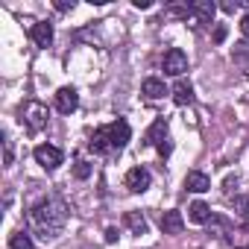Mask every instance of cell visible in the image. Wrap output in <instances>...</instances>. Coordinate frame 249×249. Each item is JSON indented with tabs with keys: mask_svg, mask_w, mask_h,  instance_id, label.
I'll list each match as a JSON object with an SVG mask.
<instances>
[{
	"mask_svg": "<svg viewBox=\"0 0 249 249\" xmlns=\"http://www.w3.org/2000/svg\"><path fill=\"white\" fill-rule=\"evenodd\" d=\"M73 176H76V179H82V182H85V179H88V176H91V164H88V161H85V159H79V161H76V164H73Z\"/></svg>",
	"mask_w": 249,
	"mask_h": 249,
	"instance_id": "obj_22",
	"label": "cell"
},
{
	"mask_svg": "<svg viewBox=\"0 0 249 249\" xmlns=\"http://www.w3.org/2000/svg\"><path fill=\"white\" fill-rule=\"evenodd\" d=\"M123 223H126V229L132 231V234H147V217L141 214V211H126L123 214Z\"/></svg>",
	"mask_w": 249,
	"mask_h": 249,
	"instance_id": "obj_14",
	"label": "cell"
},
{
	"mask_svg": "<svg viewBox=\"0 0 249 249\" xmlns=\"http://www.w3.org/2000/svg\"><path fill=\"white\" fill-rule=\"evenodd\" d=\"M182 229H185V220H182L179 211H164L161 214V231L164 234H179Z\"/></svg>",
	"mask_w": 249,
	"mask_h": 249,
	"instance_id": "obj_13",
	"label": "cell"
},
{
	"mask_svg": "<svg viewBox=\"0 0 249 249\" xmlns=\"http://www.w3.org/2000/svg\"><path fill=\"white\" fill-rule=\"evenodd\" d=\"M21 120H24V126L30 132H41L47 126V120H50V108L38 100H30L24 108H21Z\"/></svg>",
	"mask_w": 249,
	"mask_h": 249,
	"instance_id": "obj_2",
	"label": "cell"
},
{
	"mask_svg": "<svg viewBox=\"0 0 249 249\" xmlns=\"http://www.w3.org/2000/svg\"><path fill=\"white\" fill-rule=\"evenodd\" d=\"M240 33H243V41H249V12H246L243 21H240Z\"/></svg>",
	"mask_w": 249,
	"mask_h": 249,
	"instance_id": "obj_28",
	"label": "cell"
},
{
	"mask_svg": "<svg viewBox=\"0 0 249 249\" xmlns=\"http://www.w3.org/2000/svg\"><path fill=\"white\" fill-rule=\"evenodd\" d=\"M214 41H217V44H223V41H226V27H223V24H217V27H214Z\"/></svg>",
	"mask_w": 249,
	"mask_h": 249,
	"instance_id": "obj_26",
	"label": "cell"
},
{
	"mask_svg": "<svg viewBox=\"0 0 249 249\" xmlns=\"http://www.w3.org/2000/svg\"><path fill=\"white\" fill-rule=\"evenodd\" d=\"M150 185H153V176H150L147 167H132V170L126 173V188H129L132 194H144Z\"/></svg>",
	"mask_w": 249,
	"mask_h": 249,
	"instance_id": "obj_8",
	"label": "cell"
},
{
	"mask_svg": "<svg viewBox=\"0 0 249 249\" xmlns=\"http://www.w3.org/2000/svg\"><path fill=\"white\" fill-rule=\"evenodd\" d=\"M234 211L243 220H249V196H234Z\"/></svg>",
	"mask_w": 249,
	"mask_h": 249,
	"instance_id": "obj_23",
	"label": "cell"
},
{
	"mask_svg": "<svg viewBox=\"0 0 249 249\" xmlns=\"http://www.w3.org/2000/svg\"><path fill=\"white\" fill-rule=\"evenodd\" d=\"M161 68H164L167 76H182V73L188 71V56H185V50L170 47V50L164 53V59H161Z\"/></svg>",
	"mask_w": 249,
	"mask_h": 249,
	"instance_id": "obj_4",
	"label": "cell"
},
{
	"mask_svg": "<svg viewBox=\"0 0 249 249\" xmlns=\"http://www.w3.org/2000/svg\"><path fill=\"white\" fill-rule=\"evenodd\" d=\"M68 223V208L59 196H44L41 202H36L30 208V229L36 237H41L44 243L47 240H56L62 234Z\"/></svg>",
	"mask_w": 249,
	"mask_h": 249,
	"instance_id": "obj_1",
	"label": "cell"
},
{
	"mask_svg": "<svg viewBox=\"0 0 249 249\" xmlns=\"http://www.w3.org/2000/svg\"><path fill=\"white\" fill-rule=\"evenodd\" d=\"M170 150H173V144H170V141H164V144H161V147H159V153H161V156H164V159H167V156H170Z\"/></svg>",
	"mask_w": 249,
	"mask_h": 249,
	"instance_id": "obj_31",
	"label": "cell"
},
{
	"mask_svg": "<svg viewBox=\"0 0 249 249\" xmlns=\"http://www.w3.org/2000/svg\"><path fill=\"white\" fill-rule=\"evenodd\" d=\"M231 59H234V62H240V65H243V62H249V41H237V44H234V50H231Z\"/></svg>",
	"mask_w": 249,
	"mask_h": 249,
	"instance_id": "obj_21",
	"label": "cell"
},
{
	"mask_svg": "<svg viewBox=\"0 0 249 249\" xmlns=\"http://www.w3.org/2000/svg\"><path fill=\"white\" fill-rule=\"evenodd\" d=\"M173 100H176V106H191V103H194V88H191V82L179 79V82L173 85Z\"/></svg>",
	"mask_w": 249,
	"mask_h": 249,
	"instance_id": "obj_17",
	"label": "cell"
},
{
	"mask_svg": "<svg viewBox=\"0 0 249 249\" xmlns=\"http://www.w3.org/2000/svg\"><path fill=\"white\" fill-rule=\"evenodd\" d=\"M141 94H144L147 100H161V97L167 94V88H164V82H161L159 76H150V79H144Z\"/></svg>",
	"mask_w": 249,
	"mask_h": 249,
	"instance_id": "obj_15",
	"label": "cell"
},
{
	"mask_svg": "<svg viewBox=\"0 0 249 249\" xmlns=\"http://www.w3.org/2000/svg\"><path fill=\"white\" fill-rule=\"evenodd\" d=\"M9 249H33V234L30 231H15L9 237Z\"/></svg>",
	"mask_w": 249,
	"mask_h": 249,
	"instance_id": "obj_20",
	"label": "cell"
},
{
	"mask_svg": "<svg viewBox=\"0 0 249 249\" xmlns=\"http://www.w3.org/2000/svg\"><path fill=\"white\" fill-rule=\"evenodd\" d=\"M188 217H191V223H208V220H211V208H208L202 199H196V202H191Z\"/></svg>",
	"mask_w": 249,
	"mask_h": 249,
	"instance_id": "obj_18",
	"label": "cell"
},
{
	"mask_svg": "<svg viewBox=\"0 0 249 249\" xmlns=\"http://www.w3.org/2000/svg\"><path fill=\"white\" fill-rule=\"evenodd\" d=\"M106 132H108V141H111V147H114V150H123V147L129 144V138H132L129 123H126V120H120V117H117L114 123H108Z\"/></svg>",
	"mask_w": 249,
	"mask_h": 249,
	"instance_id": "obj_6",
	"label": "cell"
},
{
	"mask_svg": "<svg viewBox=\"0 0 249 249\" xmlns=\"http://www.w3.org/2000/svg\"><path fill=\"white\" fill-rule=\"evenodd\" d=\"M3 150H6V156H3V161H6V167L15 161V150H12V141H9V135H3Z\"/></svg>",
	"mask_w": 249,
	"mask_h": 249,
	"instance_id": "obj_24",
	"label": "cell"
},
{
	"mask_svg": "<svg viewBox=\"0 0 249 249\" xmlns=\"http://www.w3.org/2000/svg\"><path fill=\"white\" fill-rule=\"evenodd\" d=\"M88 147H91V153H97V156H106V153H111V150H114V147H111V141H108V132H106V126H100V129L91 135Z\"/></svg>",
	"mask_w": 249,
	"mask_h": 249,
	"instance_id": "obj_11",
	"label": "cell"
},
{
	"mask_svg": "<svg viewBox=\"0 0 249 249\" xmlns=\"http://www.w3.org/2000/svg\"><path fill=\"white\" fill-rule=\"evenodd\" d=\"M167 141V117H159L153 126L147 129V144H153V147H161Z\"/></svg>",
	"mask_w": 249,
	"mask_h": 249,
	"instance_id": "obj_12",
	"label": "cell"
},
{
	"mask_svg": "<svg viewBox=\"0 0 249 249\" xmlns=\"http://www.w3.org/2000/svg\"><path fill=\"white\" fill-rule=\"evenodd\" d=\"M234 188H237V176H226V182H223V191H226V194H231Z\"/></svg>",
	"mask_w": 249,
	"mask_h": 249,
	"instance_id": "obj_27",
	"label": "cell"
},
{
	"mask_svg": "<svg viewBox=\"0 0 249 249\" xmlns=\"http://www.w3.org/2000/svg\"><path fill=\"white\" fill-rule=\"evenodd\" d=\"M205 226H208V231H211V234H217V237H226V234L231 231V229H229V220H226V217H220V214H211V220H208Z\"/></svg>",
	"mask_w": 249,
	"mask_h": 249,
	"instance_id": "obj_19",
	"label": "cell"
},
{
	"mask_svg": "<svg viewBox=\"0 0 249 249\" xmlns=\"http://www.w3.org/2000/svg\"><path fill=\"white\" fill-rule=\"evenodd\" d=\"M114 240H117V229L108 226V229H106V243H114Z\"/></svg>",
	"mask_w": 249,
	"mask_h": 249,
	"instance_id": "obj_29",
	"label": "cell"
},
{
	"mask_svg": "<svg viewBox=\"0 0 249 249\" xmlns=\"http://www.w3.org/2000/svg\"><path fill=\"white\" fill-rule=\"evenodd\" d=\"M237 6H240V0H226V3H223V9H226V12H234Z\"/></svg>",
	"mask_w": 249,
	"mask_h": 249,
	"instance_id": "obj_30",
	"label": "cell"
},
{
	"mask_svg": "<svg viewBox=\"0 0 249 249\" xmlns=\"http://www.w3.org/2000/svg\"><path fill=\"white\" fill-rule=\"evenodd\" d=\"M226 243H229V249H246L249 246V223L240 226V229H234V231H229Z\"/></svg>",
	"mask_w": 249,
	"mask_h": 249,
	"instance_id": "obj_16",
	"label": "cell"
},
{
	"mask_svg": "<svg viewBox=\"0 0 249 249\" xmlns=\"http://www.w3.org/2000/svg\"><path fill=\"white\" fill-rule=\"evenodd\" d=\"M36 161H38L44 170H56V167L65 161V153H62L59 147H53V144H41V147H36Z\"/></svg>",
	"mask_w": 249,
	"mask_h": 249,
	"instance_id": "obj_5",
	"label": "cell"
},
{
	"mask_svg": "<svg viewBox=\"0 0 249 249\" xmlns=\"http://www.w3.org/2000/svg\"><path fill=\"white\" fill-rule=\"evenodd\" d=\"M185 188L194 191V194H205V191H211V179H208L202 170H191V173L185 176Z\"/></svg>",
	"mask_w": 249,
	"mask_h": 249,
	"instance_id": "obj_10",
	"label": "cell"
},
{
	"mask_svg": "<svg viewBox=\"0 0 249 249\" xmlns=\"http://www.w3.org/2000/svg\"><path fill=\"white\" fill-rule=\"evenodd\" d=\"M73 6H76L73 0H56V9L59 12H73Z\"/></svg>",
	"mask_w": 249,
	"mask_h": 249,
	"instance_id": "obj_25",
	"label": "cell"
},
{
	"mask_svg": "<svg viewBox=\"0 0 249 249\" xmlns=\"http://www.w3.org/2000/svg\"><path fill=\"white\" fill-rule=\"evenodd\" d=\"M188 9H191V21H194V27L214 24L217 3H211V0H191V3H188Z\"/></svg>",
	"mask_w": 249,
	"mask_h": 249,
	"instance_id": "obj_3",
	"label": "cell"
},
{
	"mask_svg": "<svg viewBox=\"0 0 249 249\" xmlns=\"http://www.w3.org/2000/svg\"><path fill=\"white\" fill-rule=\"evenodd\" d=\"M56 108H59L62 114H71V111L79 108V94H76L73 85H65V88L56 91Z\"/></svg>",
	"mask_w": 249,
	"mask_h": 249,
	"instance_id": "obj_7",
	"label": "cell"
},
{
	"mask_svg": "<svg viewBox=\"0 0 249 249\" xmlns=\"http://www.w3.org/2000/svg\"><path fill=\"white\" fill-rule=\"evenodd\" d=\"M30 38L38 44V47H50L53 44V24L50 21H36L30 27Z\"/></svg>",
	"mask_w": 249,
	"mask_h": 249,
	"instance_id": "obj_9",
	"label": "cell"
}]
</instances>
